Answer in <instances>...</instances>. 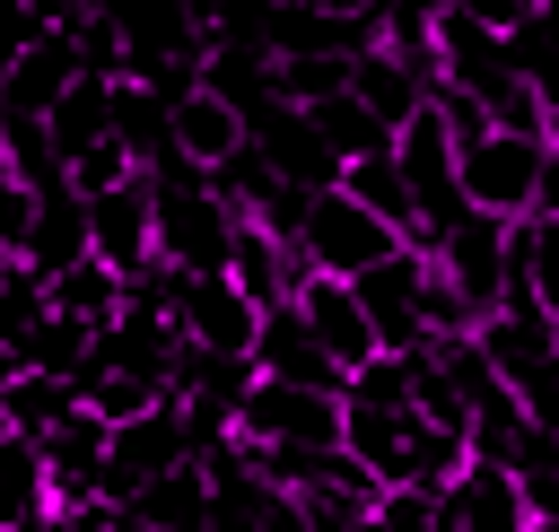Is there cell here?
Returning a JSON list of instances; mask_svg holds the SVG:
<instances>
[{
    "mask_svg": "<svg viewBox=\"0 0 559 532\" xmlns=\"http://www.w3.org/2000/svg\"><path fill=\"white\" fill-rule=\"evenodd\" d=\"M367 532H445V515H437L428 488H384L376 515H367Z\"/></svg>",
    "mask_w": 559,
    "mask_h": 532,
    "instance_id": "22",
    "label": "cell"
},
{
    "mask_svg": "<svg viewBox=\"0 0 559 532\" xmlns=\"http://www.w3.org/2000/svg\"><path fill=\"white\" fill-rule=\"evenodd\" d=\"M0 113H9V61H0Z\"/></svg>",
    "mask_w": 559,
    "mask_h": 532,
    "instance_id": "29",
    "label": "cell"
},
{
    "mask_svg": "<svg viewBox=\"0 0 559 532\" xmlns=\"http://www.w3.org/2000/svg\"><path fill=\"white\" fill-rule=\"evenodd\" d=\"M393 157H402V183H411V201H419V244L454 235V227L472 218V201H463V140H454V122H445L437 96H428L419 122L393 131Z\"/></svg>",
    "mask_w": 559,
    "mask_h": 532,
    "instance_id": "5",
    "label": "cell"
},
{
    "mask_svg": "<svg viewBox=\"0 0 559 532\" xmlns=\"http://www.w3.org/2000/svg\"><path fill=\"white\" fill-rule=\"evenodd\" d=\"M533 532H559V515H542V523H533Z\"/></svg>",
    "mask_w": 559,
    "mask_h": 532,
    "instance_id": "30",
    "label": "cell"
},
{
    "mask_svg": "<svg viewBox=\"0 0 559 532\" xmlns=\"http://www.w3.org/2000/svg\"><path fill=\"white\" fill-rule=\"evenodd\" d=\"M306 9H323V17H341V26H376V17H384V0H306Z\"/></svg>",
    "mask_w": 559,
    "mask_h": 532,
    "instance_id": "24",
    "label": "cell"
},
{
    "mask_svg": "<svg viewBox=\"0 0 559 532\" xmlns=\"http://www.w3.org/2000/svg\"><path fill=\"white\" fill-rule=\"evenodd\" d=\"M87 244H96V262H114V270L140 288V279L157 270V183L131 174V183L96 192V201H87Z\"/></svg>",
    "mask_w": 559,
    "mask_h": 532,
    "instance_id": "10",
    "label": "cell"
},
{
    "mask_svg": "<svg viewBox=\"0 0 559 532\" xmlns=\"http://www.w3.org/2000/svg\"><path fill=\"white\" fill-rule=\"evenodd\" d=\"M437 515H445V532H533V523H542L533 471L507 462V454H472V462L437 488Z\"/></svg>",
    "mask_w": 559,
    "mask_h": 532,
    "instance_id": "7",
    "label": "cell"
},
{
    "mask_svg": "<svg viewBox=\"0 0 559 532\" xmlns=\"http://www.w3.org/2000/svg\"><path fill=\"white\" fill-rule=\"evenodd\" d=\"M542 218H559V140H550V166H542V201H533Z\"/></svg>",
    "mask_w": 559,
    "mask_h": 532,
    "instance_id": "26",
    "label": "cell"
},
{
    "mask_svg": "<svg viewBox=\"0 0 559 532\" xmlns=\"http://www.w3.org/2000/svg\"><path fill=\"white\" fill-rule=\"evenodd\" d=\"M105 532H157V523H140L131 506H114V515H105Z\"/></svg>",
    "mask_w": 559,
    "mask_h": 532,
    "instance_id": "27",
    "label": "cell"
},
{
    "mask_svg": "<svg viewBox=\"0 0 559 532\" xmlns=\"http://www.w3.org/2000/svg\"><path fill=\"white\" fill-rule=\"evenodd\" d=\"M131 515L157 523V532H218V480H210V462H201V454L175 462L166 480H148V488L131 497Z\"/></svg>",
    "mask_w": 559,
    "mask_h": 532,
    "instance_id": "15",
    "label": "cell"
},
{
    "mask_svg": "<svg viewBox=\"0 0 559 532\" xmlns=\"http://www.w3.org/2000/svg\"><path fill=\"white\" fill-rule=\"evenodd\" d=\"M175 331H183L192 349H210V358H253L262 305H253L227 270H210V279H183V270H175Z\"/></svg>",
    "mask_w": 559,
    "mask_h": 532,
    "instance_id": "9",
    "label": "cell"
},
{
    "mask_svg": "<svg viewBox=\"0 0 559 532\" xmlns=\"http://www.w3.org/2000/svg\"><path fill=\"white\" fill-rule=\"evenodd\" d=\"M44 288H52V314H70V323H87V331H105V323L131 305V279H122L114 262H96V253H87V262H70V270H61V279H44Z\"/></svg>",
    "mask_w": 559,
    "mask_h": 532,
    "instance_id": "17",
    "label": "cell"
},
{
    "mask_svg": "<svg viewBox=\"0 0 559 532\" xmlns=\"http://www.w3.org/2000/svg\"><path fill=\"white\" fill-rule=\"evenodd\" d=\"M550 140H559V105H550Z\"/></svg>",
    "mask_w": 559,
    "mask_h": 532,
    "instance_id": "31",
    "label": "cell"
},
{
    "mask_svg": "<svg viewBox=\"0 0 559 532\" xmlns=\"http://www.w3.org/2000/svg\"><path fill=\"white\" fill-rule=\"evenodd\" d=\"M166 131H175V157H183V166H201V174H218V166H236V157H245V105H236V96H218L210 78L175 87Z\"/></svg>",
    "mask_w": 559,
    "mask_h": 532,
    "instance_id": "12",
    "label": "cell"
},
{
    "mask_svg": "<svg viewBox=\"0 0 559 532\" xmlns=\"http://www.w3.org/2000/svg\"><path fill=\"white\" fill-rule=\"evenodd\" d=\"M52 515V471L35 436H0V532H26Z\"/></svg>",
    "mask_w": 559,
    "mask_h": 532,
    "instance_id": "16",
    "label": "cell"
},
{
    "mask_svg": "<svg viewBox=\"0 0 559 532\" xmlns=\"http://www.w3.org/2000/svg\"><path fill=\"white\" fill-rule=\"evenodd\" d=\"M79 401H87V384H70V375H35V366H26V375L0 392V410H9V436H35V445H44V436H52V427H61Z\"/></svg>",
    "mask_w": 559,
    "mask_h": 532,
    "instance_id": "19",
    "label": "cell"
},
{
    "mask_svg": "<svg viewBox=\"0 0 559 532\" xmlns=\"http://www.w3.org/2000/svg\"><path fill=\"white\" fill-rule=\"evenodd\" d=\"M157 183V262L166 270H183V279H210V270H227V253H236V201L201 174V166H166V174H148Z\"/></svg>",
    "mask_w": 559,
    "mask_h": 532,
    "instance_id": "2",
    "label": "cell"
},
{
    "mask_svg": "<svg viewBox=\"0 0 559 532\" xmlns=\"http://www.w3.org/2000/svg\"><path fill=\"white\" fill-rule=\"evenodd\" d=\"M341 192H358L376 218H393V227L419 244V201H411V183H402V157H393V148H384V157H358V166L341 174Z\"/></svg>",
    "mask_w": 559,
    "mask_h": 532,
    "instance_id": "20",
    "label": "cell"
},
{
    "mask_svg": "<svg viewBox=\"0 0 559 532\" xmlns=\"http://www.w3.org/2000/svg\"><path fill=\"white\" fill-rule=\"evenodd\" d=\"M227 445H262V454H349V401H341V392H306V384L253 375V392H245Z\"/></svg>",
    "mask_w": 559,
    "mask_h": 532,
    "instance_id": "3",
    "label": "cell"
},
{
    "mask_svg": "<svg viewBox=\"0 0 559 532\" xmlns=\"http://www.w3.org/2000/svg\"><path fill=\"white\" fill-rule=\"evenodd\" d=\"M253 375H271V384H306V392H349V375H341V366L323 358V340L306 331L297 297L262 314V340H253Z\"/></svg>",
    "mask_w": 559,
    "mask_h": 532,
    "instance_id": "13",
    "label": "cell"
},
{
    "mask_svg": "<svg viewBox=\"0 0 559 532\" xmlns=\"http://www.w3.org/2000/svg\"><path fill=\"white\" fill-rule=\"evenodd\" d=\"M454 9H463V17H480L489 35H524V26L542 17V0H454Z\"/></svg>",
    "mask_w": 559,
    "mask_h": 532,
    "instance_id": "23",
    "label": "cell"
},
{
    "mask_svg": "<svg viewBox=\"0 0 559 532\" xmlns=\"http://www.w3.org/2000/svg\"><path fill=\"white\" fill-rule=\"evenodd\" d=\"M437 253V270H445V288H454V305L472 314V323H489L507 297H515V227L507 218H463L454 235H437L428 244Z\"/></svg>",
    "mask_w": 559,
    "mask_h": 532,
    "instance_id": "6",
    "label": "cell"
},
{
    "mask_svg": "<svg viewBox=\"0 0 559 532\" xmlns=\"http://www.w3.org/2000/svg\"><path fill=\"white\" fill-rule=\"evenodd\" d=\"M349 96L384 122V131H402V122H419L428 113V96H437V78L419 70V61H402V52H384V44H367L358 61H349Z\"/></svg>",
    "mask_w": 559,
    "mask_h": 532,
    "instance_id": "14",
    "label": "cell"
},
{
    "mask_svg": "<svg viewBox=\"0 0 559 532\" xmlns=\"http://www.w3.org/2000/svg\"><path fill=\"white\" fill-rule=\"evenodd\" d=\"M201 445H192V419H183V401H157L148 419H122L114 427V454H105V506H131L148 480H166L175 462H192Z\"/></svg>",
    "mask_w": 559,
    "mask_h": 532,
    "instance_id": "8",
    "label": "cell"
},
{
    "mask_svg": "<svg viewBox=\"0 0 559 532\" xmlns=\"http://www.w3.org/2000/svg\"><path fill=\"white\" fill-rule=\"evenodd\" d=\"M297 314H306V331L323 340V358H332L349 384H358V375L384 358V331H376V314H367L358 279H323V270H314V279L297 288Z\"/></svg>",
    "mask_w": 559,
    "mask_h": 532,
    "instance_id": "11",
    "label": "cell"
},
{
    "mask_svg": "<svg viewBox=\"0 0 559 532\" xmlns=\"http://www.w3.org/2000/svg\"><path fill=\"white\" fill-rule=\"evenodd\" d=\"M9 270H17V253H9V244H0V279H9Z\"/></svg>",
    "mask_w": 559,
    "mask_h": 532,
    "instance_id": "28",
    "label": "cell"
},
{
    "mask_svg": "<svg viewBox=\"0 0 559 532\" xmlns=\"http://www.w3.org/2000/svg\"><path fill=\"white\" fill-rule=\"evenodd\" d=\"M515 297L559 323V218H542V209L515 218ZM515 297H507V305H515Z\"/></svg>",
    "mask_w": 559,
    "mask_h": 532,
    "instance_id": "18",
    "label": "cell"
},
{
    "mask_svg": "<svg viewBox=\"0 0 559 532\" xmlns=\"http://www.w3.org/2000/svg\"><path fill=\"white\" fill-rule=\"evenodd\" d=\"M35 218H44V183L35 174H17V157L0 148V244L26 262V235H35Z\"/></svg>",
    "mask_w": 559,
    "mask_h": 532,
    "instance_id": "21",
    "label": "cell"
},
{
    "mask_svg": "<svg viewBox=\"0 0 559 532\" xmlns=\"http://www.w3.org/2000/svg\"><path fill=\"white\" fill-rule=\"evenodd\" d=\"M411 235L393 227V218H376L358 192H341V183H323V192H306V227H297V253L323 270V279H367L376 262H393Z\"/></svg>",
    "mask_w": 559,
    "mask_h": 532,
    "instance_id": "4",
    "label": "cell"
},
{
    "mask_svg": "<svg viewBox=\"0 0 559 532\" xmlns=\"http://www.w3.org/2000/svg\"><path fill=\"white\" fill-rule=\"evenodd\" d=\"M437 105H445V122H454V140H463V201H472L480 218H507V227L533 218L550 140H533V131H498L489 105H480V96H454V87H437Z\"/></svg>",
    "mask_w": 559,
    "mask_h": 532,
    "instance_id": "1",
    "label": "cell"
},
{
    "mask_svg": "<svg viewBox=\"0 0 559 532\" xmlns=\"http://www.w3.org/2000/svg\"><path fill=\"white\" fill-rule=\"evenodd\" d=\"M105 515H114V506H87V515H44V523H26V532H105Z\"/></svg>",
    "mask_w": 559,
    "mask_h": 532,
    "instance_id": "25",
    "label": "cell"
}]
</instances>
